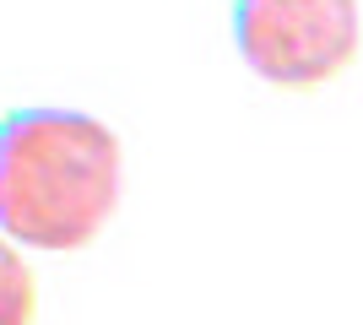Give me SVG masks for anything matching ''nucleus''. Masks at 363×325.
<instances>
[{
	"label": "nucleus",
	"instance_id": "obj_1",
	"mask_svg": "<svg viewBox=\"0 0 363 325\" xmlns=\"http://www.w3.org/2000/svg\"><path fill=\"white\" fill-rule=\"evenodd\" d=\"M120 201V141L82 108H16L0 120V233L82 249Z\"/></svg>",
	"mask_w": 363,
	"mask_h": 325
},
{
	"label": "nucleus",
	"instance_id": "obj_3",
	"mask_svg": "<svg viewBox=\"0 0 363 325\" xmlns=\"http://www.w3.org/2000/svg\"><path fill=\"white\" fill-rule=\"evenodd\" d=\"M33 304H38V287H33L28 261L0 239V325H28Z\"/></svg>",
	"mask_w": 363,
	"mask_h": 325
},
{
	"label": "nucleus",
	"instance_id": "obj_2",
	"mask_svg": "<svg viewBox=\"0 0 363 325\" xmlns=\"http://www.w3.org/2000/svg\"><path fill=\"white\" fill-rule=\"evenodd\" d=\"M233 44L272 87H320L358 55V0H239Z\"/></svg>",
	"mask_w": 363,
	"mask_h": 325
}]
</instances>
